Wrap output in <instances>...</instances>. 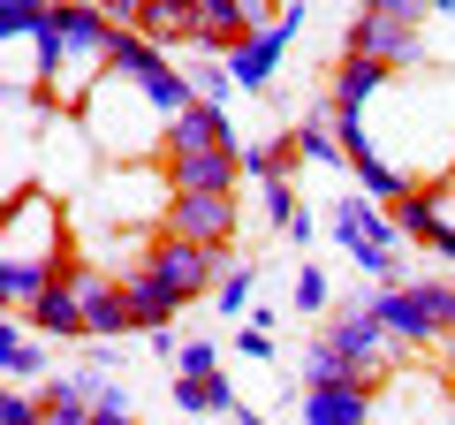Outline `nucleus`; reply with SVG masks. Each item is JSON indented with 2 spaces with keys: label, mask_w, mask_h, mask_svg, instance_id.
Returning a JSON list of instances; mask_svg holds the SVG:
<instances>
[{
  "label": "nucleus",
  "mask_w": 455,
  "mask_h": 425,
  "mask_svg": "<svg viewBox=\"0 0 455 425\" xmlns=\"http://www.w3.org/2000/svg\"><path fill=\"white\" fill-rule=\"evenodd\" d=\"M76 266V244H68V212L46 182H16L0 197V304L31 311L53 281Z\"/></svg>",
  "instance_id": "nucleus-1"
},
{
  "label": "nucleus",
  "mask_w": 455,
  "mask_h": 425,
  "mask_svg": "<svg viewBox=\"0 0 455 425\" xmlns=\"http://www.w3.org/2000/svg\"><path fill=\"white\" fill-rule=\"evenodd\" d=\"M403 357H410V349L395 342L387 327H379L372 296H364V304L334 311V319L311 334V349H304V388H334V380H364V388H387V380L403 373Z\"/></svg>",
  "instance_id": "nucleus-2"
},
{
  "label": "nucleus",
  "mask_w": 455,
  "mask_h": 425,
  "mask_svg": "<svg viewBox=\"0 0 455 425\" xmlns=\"http://www.w3.org/2000/svg\"><path fill=\"white\" fill-rule=\"evenodd\" d=\"M334 244L349 251V259L364 266V274L379 281V289H395V281H410L403 274V236H395V221H387V205L379 197H364V190H341L334 197Z\"/></svg>",
  "instance_id": "nucleus-3"
},
{
  "label": "nucleus",
  "mask_w": 455,
  "mask_h": 425,
  "mask_svg": "<svg viewBox=\"0 0 455 425\" xmlns=\"http://www.w3.org/2000/svg\"><path fill=\"white\" fill-rule=\"evenodd\" d=\"M448 296H455V281H418L410 274V281H395V289H379L372 311H379V327L418 357V349L448 342Z\"/></svg>",
  "instance_id": "nucleus-4"
},
{
  "label": "nucleus",
  "mask_w": 455,
  "mask_h": 425,
  "mask_svg": "<svg viewBox=\"0 0 455 425\" xmlns=\"http://www.w3.org/2000/svg\"><path fill=\"white\" fill-rule=\"evenodd\" d=\"M61 281H68V296H76V311H84V342H122V334H137L130 296H122V274H114L107 259L76 251V266H68Z\"/></svg>",
  "instance_id": "nucleus-5"
},
{
  "label": "nucleus",
  "mask_w": 455,
  "mask_h": 425,
  "mask_svg": "<svg viewBox=\"0 0 455 425\" xmlns=\"http://www.w3.org/2000/svg\"><path fill=\"white\" fill-rule=\"evenodd\" d=\"M145 266L182 296V304H197V296H212V289H220V274L235 266V244H182V236H152V244H145Z\"/></svg>",
  "instance_id": "nucleus-6"
},
{
  "label": "nucleus",
  "mask_w": 455,
  "mask_h": 425,
  "mask_svg": "<svg viewBox=\"0 0 455 425\" xmlns=\"http://www.w3.org/2000/svg\"><path fill=\"white\" fill-rule=\"evenodd\" d=\"M341 53H357V61H379V68H425L433 53H425V38H418V23H403V16H379V8H357L349 16V31H341Z\"/></svg>",
  "instance_id": "nucleus-7"
},
{
  "label": "nucleus",
  "mask_w": 455,
  "mask_h": 425,
  "mask_svg": "<svg viewBox=\"0 0 455 425\" xmlns=\"http://www.w3.org/2000/svg\"><path fill=\"white\" fill-rule=\"evenodd\" d=\"M296 31H304V0H289L274 23H259L243 46L228 53L235 84H243V92H274V76H281V61H289V38H296Z\"/></svg>",
  "instance_id": "nucleus-8"
},
{
  "label": "nucleus",
  "mask_w": 455,
  "mask_h": 425,
  "mask_svg": "<svg viewBox=\"0 0 455 425\" xmlns=\"http://www.w3.org/2000/svg\"><path fill=\"white\" fill-rule=\"evenodd\" d=\"M160 236H182V244H235V190H175L160 205Z\"/></svg>",
  "instance_id": "nucleus-9"
},
{
  "label": "nucleus",
  "mask_w": 455,
  "mask_h": 425,
  "mask_svg": "<svg viewBox=\"0 0 455 425\" xmlns=\"http://www.w3.org/2000/svg\"><path fill=\"white\" fill-rule=\"evenodd\" d=\"M160 152H167V160H190V152H243V145H235L228 107H205V99H197L190 115H175V122L160 130Z\"/></svg>",
  "instance_id": "nucleus-10"
},
{
  "label": "nucleus",
  "mask_w": 455,
  "mask_h": 425,
  "mask_svg": "<svg viewBox=\"0 0 455 425\" xmlns=\"http://www.w3.org/2000/svg\"><path fill=\"white\" fill-rule=\"evenodd\" d=\"M379 388L364 380H334V388H296V418L304 425H372Z\"/></svg>",
  "instance_id": "nucleus-11"
},
{
  "label": "nucleus",
  "mask_w": 455,
  "mask_h": 425,
  "mask_svg": "<svg viewBox=\"0 0 455 425\" xmlns=\"http://www.w3.org/2000/svg\"><path fill=\"white\" fill-rule=\"evenodd\" d=\"M53 342L46 334L31 327V319H23V311H0V365H8V380H16V388H31V380H53Z\"/></svg>",
  "instance_id": "nucleus-12"
},
{
  "label": "nucleus",
  "mask_w": 455,
  "mask_h": 425,
  "mask_svg": "<svg viewBox=\"0 0 455 425\" xmlns=\"http://www.w3.org/2000/svg\"><path fill=\"white\" fill-rule=\"evenodd\" d=\"M122 296H130V319H137V334H167V327H175V311H182V296L167 289V281L152 274L145 259H137V266H122Z\"/></svg>",
  "instance_id": "nucleus-13"
},
{
  "label": "nucleus",
  "mask_w": 455,
  "mask_h": 425,
  "mask_svg": "<svg viewBox=\"0 0 455 425\" xmlns=\"http://www.w3.org/2000/svg\"><path fill=\"white\" fill-rule=\"evenodd\" d=\"M289 137H296V160H311V167H349V137H341V107H334V99H319Z\"/></svg>",
  "instance_id": "nucleus-14"
},
{
  "label": "nucleus",
  "mask_w": 455,
  "mask_h": 425,
  "mask_svg": "<svg viewBox=\"0 0 455 425\" xmlns=\"http://www.w3.org/2000/svg\"><path fill=\"white\" fill-rule=\"evenodd\" d=\"M175 410L182 418H235V410H243V395L228 388V373H175Z\"/></svg>",
  "instance_id": "nucleus-15"
},
{
  "label": "nucleus",
  "mask_w": 455,
  "mask_h": 425,
  "mask_svg": "<svg viewBox=\"0 0 455 425\" xmlns=\"http://www.w3.org/2000/svg\"><path fill=\"white\" fill-rule=\"evenodd\" d=\"M387 76L395 68H379V61H357V53H341L334 61V76H326V99H334L341 115H364L379 92H387Z\"/></svg>",
  "instance_id": "nucleus-16"
},
{
  "label": "nucleus",
  "mask_w": 455,
  "mask_h": 425,
  "mask_svg": "<svg viewBox=\"0 0 455 425\" xmlns=\"http://www.w3.org/2000/svg\"><path fill=\"white\" fill-rule=\"evenodd\" d=\"M243 182V152H190V160H167V197L175 190H235Z\"/></svg>",
  "instance_id": "nucleus-17"
},
{
  "label": "nucleus",
  "mask_w": 455,
  "mask_h": 425,
  "mask_svg": "<svg viewBox=\"0 0 455 425\" xmlns=\"http://www.w3.org/2000/svg\"><path fill=\"white\" fill-rule=\"evenodd\" d=\"M137 31L152 38V46H197V0H145V16H137Z\"/></svg>",
  "instance_id": "nucleus-18"
},
{
  "label": "nucleus",
  "mask_w": 455,
  "mask_h": 425,
  "mask_svg": "<svg viewBox=\"0 0 455 425\" xmlns=\"http://www.w3.org/2000/svg\"><path fill=\"white\" fill-rule=\"evenodd\" d=\"M23 319H31L46 342H84V311H76V296H68V281H53V289L23 311Z\"/></svg>",
  "instance_id": "nucleus-19"
},
{
  "label": "nucleus",
  "mask_w": 455,
  "mask_h": 425,
  "mask_svg": "<svg viewBox=\"0 0 455 425\" xmlns=\"http://www.w3.org/2000/svg\"><path fill=\"white\" fill-rule=\"evenodd\" d=\"M387 221H395V236H403V244H433V229H440L433 182H410V190H403V197L387 205Z\"/></svg>",
  "instance_id": "nucleus-20"
},
{
  "label": "nucleus",
  "mask_w": 455,
  "mask_h": 425,
  "mask_svg": "<svg viewBox=\"0 0 455 425\" xmlns=\"http://www.w3.org/2000/svg\"><path fill=\"white\" fill-rule=\"evenodd\" d=\"M296 167V137H259V145H243V175L251 182H289Z\"/></svg>",
  "instance_id": "nucleus-21"
},
{
  "label": "nucleus",
  "mask_w": 455,
  "mask_h": 425,
  "mask_svg": "<svg viewBox=\"0 0 455 425\" xmlns=\"http://www.w3.org/2000/svg\"><path fill=\"white\" fill-rule=\"evenodd\" d=\"M259 190H266V221H274L289 244H311V212H304V197H296L289 182H259Z\"/></svg>",
  "instance_id": "nucleus-22"
},
{
  "label": "nucleus",
  "mask_w": 455,
  "mask_h": 425,
  "mask_svg": "<svg viewBox=\"0 0 455 425\" xmlns=\"http://www.w3.org/2000/svg\"><path fill=\"white\" fill-rule=\"evenodd\" d=\"M349 175H357V190H364V197H379V205H395V197L410 190V175H403L395 160H379V152H372V160H357Z\"/></svg>",
  "instance_id": "nucleus-23"
},
{
  "label": "nucleus",
  "mask_w": 455,
  "mask_h": 425,
  "mask_svg": "<svg viewBox=\"0 0 455 425\" xmlns=\"http://www.w3.org/2000/svg\"><path fill=\"white\" fill-rule=\"evenodd\" d=\"M251 289H259V266L251 259H235L220 274V289H212V304H220V319H235V311H251Z\"/></svg>",
  "instance_id": "nucleus-24"
},
{
  "label": "nucleus",
  "mask_w": 455,
  "mask_h": 425,
  "mask_svg": "<svg viewBox=\"0 0 455 425\" xmlns=\"http://www.w3.org/2000/svg\"><path fill=\"white\" fill-rule=\"evenodd\" d=\"M53 8H61V0H0V31H8V38H31V31H46V23H53Z\"/></svg>",
  "instance_id": "nucleus-25"
},
{
  "label": "nucleus",
  "mask_w": 455,
  "mask_h": 425,
  "mask_svg": "<svg viewBox=\"0 0 455 425\" xmlns=\"http://www.w3.org/2000/svg\"><path fill=\"white\" fill-rule=\"evenodd\" d=\"M433 205H440V229H433V244H425V251H440V259L455 266V167H448V175H433Z\"/></svg>",
  "instance_id": "nucleus-26"
},
{
  "label": "nucleus",
  "mask_w": 455,
  "mask_h": 425,
  "mask_svg": "<svg viewBox=\"0 0 455 425\" xmlns=\"http://www.w3.org/2000/svg\"><path fill=\"white\" fill-rule=\"evenodd\" d=\"M190 92L205 99V107H228V92H243V84H235V68H228V61H197L190 68Z\"/></svg>",
  "instance_id": "nucleus-27"
},
{
  "label": "nucleus",
  "mask_w": 455,
  "mask_h": 425,
  "mask_svg": "<svg viewBox=\"0 0 455 425\" xmlns=\"http://www.w3.org/2000/svg\"><path fill=\"white\" fill-rule=\"evenodd\" d=\"M289 304H296V311H326V304H334V281H326L319 266H296V289H289Z\"/></svg>",
  "instance_id": "nucleus-28"
},
{
  "label": "nucleus",
  "mask_w": 455,
  "mask_h": 425,
  "mask_svg": "<svg viewBox=\"0 0 455 425\" xmlns=\"http://www.w3.org/2000/svg\"><path fill=\"white\" fill-rule=\"evenodd\" d=\"M0 425H46L38 395H31V388H8V395H0Z\"/></svg>",
  "instance_id": "nucleus-29"
},
{
  "label": "nucleus",
  "mask_w": 455,
  "mask_h": 425,
  "mask_svg": "<svg viewBox=\"0 0 455 425\" xmlns=\"http://www.w3.org/2000/svg\"><path fill=\"white\" fill-rule=\"evenodd\" d=\"M175 373H220V349H212L205 334H190V342H182V357H175Z\"/></svg>",
  "instance_id": "nucleus-30"
},
{
  "label": "nucleus",
  "mask_w": 455,
  "mask_h": 425,
  "mask_svg": "<svg viewBox=\"0 0 455 425\" xmlns=\"http://www.w3.org/2000/svg\"><path fill=\"white\" fill-rule=\"evenodd\" d=\"M235 349L259 357V365H274V334H266V327H243V334H235Z\"/></svg>",
  "instance_id": "nucleus-31"
},
{
  "label": "nucleus",
  "mask_w": 455,
  "mask_h": 425,
  "mask_svg": "<svg viewBox=\"0 0 455 425\" xmlns=\"http://www.w3.org/2000/svg\"><path fill=\"white\" fill-rule=\"evenodd\" d=\"M440 349H448V357H455V296H448V342H440Z\"/></svg>",
  "instance_id": "nucleus-32"
},
{
  "label": "nucleus",
  "mask_w": 455,
  "mask_h": 425,
  "mask_svg": "<svg viewBox=\"0 0 455 425\" xmlns=\"http://www.w3.org/2000/svg\"><path fill=\"white\" fill-rule=\"evenodd\" d=\"M425 16H455V0H425Z\"/></svg>",
  "instance_id": "nucleus-33"
}]
</instances>
